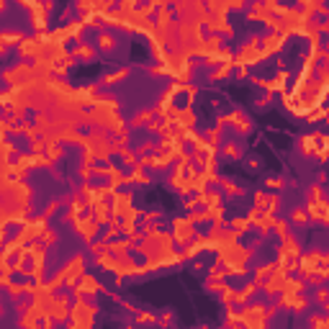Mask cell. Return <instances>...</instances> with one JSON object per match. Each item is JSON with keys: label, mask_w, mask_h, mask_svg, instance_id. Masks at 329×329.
<instances>
[{"label": "cell", "mask_w": 329, "mask_h": 329, "mask_svg": "<svg viewBox=\"0 0 329 329\" xmlns=\"http://www.w3.org/2000/svg\"><path fill=\"white\" fill-rule=\"evenodd\" d=\"M85 273V257L83 255H75V257H70L67 260V265L62 268V270H57L54 273V278L49 280V286L57 291L62 286V283H67V286H75L77 283V278H80Z\"/></svg>", "instance_id": "6da1fadb"}, {"label": "cell", "mask_w": 329, "mask_h": 329, "mask_svg": "<svg viewBox=\"0 0 329 329\" xmlns=\"http://www.w3.org/2000/svg\"><path fill=\"white\" fill-rule=\"evenodd\" d=\"M95 314L98 309L93 303H88L83 296H77V301L70 306V327H93L95 324Z\"/></svg>", "instance_id": "7a4b0ae2"}, {"label": "cell", "mask_w": 329, "mask_h": 329, "mask_svg": "<svg viewBox=\"0 0 329 329\" xmlns=\"http://www.w3.org/2000/svg\"><path fill=\"white\" fill-rule=\"evenodd\" d=\"M263 60H265V57H263V52H260V39L252 36V39H249L244 47L239 49V54H237L232 62L239 64V67H247V64H260Z\"/></svg>", "instance_id": "3957f363"}, {"label": "cell", "mask_w": 329, "mask_h": 329, "mask_svg": "<svg viewBox=\"0 0 329 329\" xmlns=\"http://www.w3.org/2000/svg\"><path fill=\"white\" fill-rule=\"evenodd\" d=\"M75 232L83 237V242H93L95 237H98V232H100V224L93 219V213H88V216H77L75 219Z\"/></svg>", "instance_id": "277c9868"}, {"label": "cell", "mask_w": 329, "mask_h": 329, "mask_svg": "<svg viewBox=\"0 0 329 329\" xmlns=\"http://www.w3.org/2000/svg\"><path fill=\"white\" fill-rule=\"evenodd\" d=\"M193 224L190 219H183V216H178V219H173V239H175V244H188L193 237H196V229H193Z\"/></svg>", "instance_id": "5b68a950"}, {"label": "cell", "mask_w": 329, "mask_h": 329, "mask_svg": "<svg viewBox=\"0 0 329 329\" xmlns=\"http://www.w3.org/2000/svg\"><path fill=\"white\" fill-rule=\"evenodd\" d=\"M72 293H75V299H77V296H83V299L95 296V293H100V283H98V278H95V275L83 273L80 278H77V283L72 286Z\"/></svg>", "instance_id": "8992f818"}, {"label": "cell", "mask_w": 329, "mask_h": 329, "mask_svg": "<svg viewBox=\"0 0 329 329\" xmlns=\"http://www.w3.org/2000/svg\"><path fill=\"white\" fill-rule=\"evenodd\" d=\"M268 322V309L265 306H247L242 309V316H239V324H247V327H263Z\"/></svg>", "instance_id": "52a82bcc"}, {"label": "cell", "mask_w": 329, "mask_h": 329, "mask_svg": "<svg viewBox=\"0 0 329 329\" xmlns=\"http://www.w3.org/2000/svg\"><path fill=\"white\" fill-rule=\"evenodd\" d=\"M278 309H291V311H296L301 314L306 309V299L301 296V293H293V291H283V296L278 301Z\"/></svg>", "instance_id": "ba28073f"}, {"label": "cell", "mask_w": 329, "mask_h": 329, "mask_svg": "<svg viewBox=\"0 0 329 329\" xmlns=\"http://www.w3.org/2000/svg\"><path fill=\"white\" fill-rule=\"evenodd\" d=\"M131 201H134V196L131 193H113V206H111V219H121L123 213H126L129 209H131Z\"/></svg>", "instance_id": "9c48e42d"}, {"label": "cell", "mask_w": 329, "mask_h": 329, "mask_svg": "<svg viewBox=\"0 0 329 329\" xmlns=\"http://www.w3.org/2000/svg\"><path fill=\"white\" fill-rule=\"evenodd\" d=\"M283 44H286V36L278 31L268 33V36L263 39V47H260V52H263V57H270V54H278L283 49Z\"/></svg>", "instance_id": "30bf717a"}, {"label": "cell", "mask_w": 329, "mask_h": 329, "mask_svg": "<svg viewBox=\"0 0 329 329\" xmlns=\"http://www.w3.org/2000/svg\"><path fill=\"white\" fill-rule=\"evenodd\" d=\"M303 209H306V213H309V219L319 221V224H327V221H329V213H327V201H324V198H319V201H309Z\"/></svg>", "instance_id": "8fae6325"}, {"label": "cell", "mask_w": 329, "mask_h": 329, "mask_svg": "<svg viewBox=\"0 0 329 329\" xmlns=\"http://www.w3.org/2000/svg\"><path fill=\"white\" fill-rule=\"evenodd\" d=\"M286 80H288V70H280L275 80H263V77H255L252 83H255L257 88H265L268 93H278V90H283V85H286Z\"/></svg>", "instance_id": "7c38bea8"}, {"label": "cell", "mask_w": 329, "mask_h": 329, "mask_svg": "<svg viewBox=\"0 0 329 329\" xmlns=\"http://www.w3.org/2000/svg\"><path fill=\"white\" fill-rule=\"evenodd\" d=\"M90 213H93V219L98 221V224H106V221H111V209L106 206L103 201H95V203H90Z\"/></svg>", "instance_id": "4fadbf2b"}, {"label": "cell", "mask_w": 329, "mask_h": 329, "mask_svg": "<svg viewBox=\"0 0 329 329\" xmlns=\"http://www.w3.org/2000/svg\"><path fill=\"white\" fill-rule=\"evenodd\" d=\"M226 116H229V123H234L239 131H252V121H249L244 111H234V113H226Z\"/></svg>", "instance_id": "5bb4252c"}, {"label": "cell", "mask_w": 329, "mask_h": 329, "mask_svg": "<svg viewBox=\"0 0 329 329\" xmlns=\"http://www.w3.org/2000/svg\"><path fill=\"white\" fill-rule=\"evenodd\" d=\"M98 49L100 52H113V49H116V39H113V33H108V31L98 33Z\"/></svg>", "instance_id": "9a60e30c"}, {"label": "cell", "mask_w": 329, "mask_h": 329, "mask_svg": "<svg viewBox=\"0 0 329 329\" xmlns=\"http://www.w3.org/2000/svg\"><path fill=\"white\" fill-rule=\"evenodd\" d=\"M72 57H75V60H93V57H95V47H90V44H77Z\"/></svg>", "instance_id": "2e32d148"}, {"label": "cell", "mask_w": 329, "mask_h": 329, "mask_svg": "<svg viewBox=\"0 0 329 329\" xmlns=\"http://www.w3.org/2000/svg\"><path fill=\"white\" fill-rule=\"evenodd\" d=\"M273 221H275V213L263 211V216H260L255 224L260 226V232H263V234H270V232H273Z\"/></svg>", "instance_id": "e0dca14e"}, {"label": "cell", "mask_w": 329, "mask_h": 329, "mask_svg": "<svg viewBox=\"0 0 329 329\" xmlns=\"http://www.w3.org/2000/svg\"><path fill=\"white\" fill-rule=\"evenodd\" d=\"M232 70H234V62H232V60L221 62V67L211 75V83H219V80H224V77H229V75H232Z\"/></svg>", "instance_id": "ac0fdd59"}, {"label": "cell", "mask_w": 329, "mask_h": 329, "mask_svg": "<svg viewBox=\"0 0 329 329\" xmlns=\"http://www.w3.org/2000/svg\"><path fill=\"white\" fill-rule=\"evenodd\" d=\"M170 24H173V10L165 8V5H160V13H157L154 26H157V29H165V26H170Z\"/></svg>", "instance_id": "d6986e66"}, {"label": "cell", "mask_w": 329, "mask_h": 329, "mask_svg": "<svg viewBox=\"0 0 329 329\" xmlns=\"http://www.w3.org/2000/svg\"><path fill=\"white\" fill-rule=\"evenodd\" d=\"M0 41H3L5 47H10V44H21L24 41V33L21 31H3L0 33Z\"/></svg>", "instance_id": "ffe728a7"}, {"label": "cell", "mask_w": 329, "mask_h": 329, "mask_svg": "<svg viewBox=\"0 0 329 329\" xmlns=\"http://www.w3.org/2000/svg\"><path fill=\"white\" fill-rule=\"evenodd\" d=\"M219 185L224 193H229V196H242V188L234 183V180H226V178H219Z\"/></svg>", "instance_id": "44dd1931"}, {"label": "cell", "mask_w": 329, "mask_h": 329, "mask_svg": "<svg viewBox=\"0 0 329 329\" xmlns=\"http://www.w3.org/2000/svg\"><path fill=\"white\" fill-rule=\"evenodd\" d=\"M249 219H244V216H237V219H232V224H229V229L232 232H237V234H244L247 229H249Z\"/></svg>", "instance_id": "7402d4cb"}, {"label": "cell", "mask_w": 329, "mask_h": 329, "mask_svg": "<svg viewBox=\"0 0 329 329\" xmlns=\"http://www.w3.org/2000/svg\"><path fill=\"white\" fill-rule=\"evenodd\" d=\"M123 77H129V70H126V67H123V70H116V72H111V75H106L103 80H100V85H113V83L123 80Z\"/></svg>", "instance_id": "603a6c76"}, {"label": "cell", "mask_w": 329, "mask_h": 329, "mask_svg": "<svg viewBox=\"0 0 329 329\" xmlns=\"http://www.w3.org/2000/svg\"><path fill=\"white\" fill-rule=\"evenodd\" d=\"M303 286H306V280H303V278H291V275H286V291L303 293Z\"/></svg>", "instance_id": "cb8c5ba5"}, {"label": "cell", "mask_w": 329, "mask_h": 329, "mask_svg": "<svg viewBox=\"0 0 329 329\" xmlns=\"http://www.w3.org/2000/svg\"><path fill=\"white\" fill-rule=\"evenodd\" d=\"M152 116H154L152 111H142V113H137V116L131 119V126H144V123L152 121Z\"/></svg>", "instance_id": "d4e9b609"}, {"label": "cell", "mask_w": 329, "mask_h": 329, "mask_svg": "<svg viewBox=\"0 0 329 329\" xmlns=\"http://www.w3.org/2000/svg\"><path fill=\"white\" fill-rule=\"evenodd\" d=\"M278 203H280V196H278V193H270V196H265V211H268V213H275V211H278Z\"/></svg>", "instance_id": "484cf974"}, {"label": "cell", "mask_w": 329, "mask_h": 329, "mask_svg": "<svg viewBox=\"0 0 329 329\" xmlns=\"http://www.w3.org/2000/svg\"><path fill=\"white\" fill-rule=\"evenodd\" d=\"M273 270H275V263H268V265H263V268H257V273H255V280L257 283H263L270 273H273Z\"/></svg>", "instance_id": "4316f807"}, {"label": "cell", "mask_w": 329, "mask_h": 329, "mask_svg": "<svg viewBox=\"0 0 329 329\" xmlns=\"http://www.w3.org/2000/svg\"><path fill=\"white\" fill-rule=\"evenodd\" d=\"M291 221L293 224H306V221H309V213H306V209H296V211H293L291 213Z\"/></svg>", "instance_id": "83f0119b"}, {"label": "cell", "mask_w": 329, "mask_h": 329, "mask_svg": "<svg viewBox=\"0 0 329 329\" xmlns=\"http://www.w3.org/2000/svg\"><path fill=\"white\" fill-rule=\"evenodd\" d=\"M273 229H275L278 237L288 234V221H286V219H275V221H273Z\"/></svg>", "instance_id": "f1b7e54d"}, {"label": "cell", "mask_w": 329, "mask_h": 329, "mask_svg": "<svg viewBox=\"0 0 329 329\" xmlns=\"http://www.w3.org/2000/svg\"><path fill=\"white\" fill-rule=\"evenodd\" d=\"M221 152H224V157H229V160H237V157L242 154V152H239V147H234V144H226Z\"/></svg>", "instance_id": "f546056e"}, {"label": "cell", "mask_w": 329, "mask_h": 329, "mask_svg": "<svg viewBox=\"0 0 329 329\" xmlns=\"http://www.w3.org/2000/svg\"><path fill=\"white\" fill-rule=\"evenodd\" d=\"M41 242H44V244H54V242H57V234L49 229V226L41 232Z\"/></svg>", "instance_id": "4dcf8cb0"}, {"label": "cell", "mask_w": 329, "mask_h": 329, "mask_svg": "<svg viewBox=\"0 0 329 329\" xmlns=\"http://www.w3.org/2000/svg\"><path fill=\"white\" fill-rule=\"evenodd\" d=\"M265 185H268L270 190H280V188H283V180H280V178H268Z\"/></svg>", "instance_id": "1f68e13d"}, {"label": "cell", "mask_w": 329, "mask_h": 329, "mask_svg": "<svg viewBox=\"0 0 329 329\" xmlns=\"http://www.w3.org/2000/svg\"><path fill=\"white\" fill-rule=\"evenodd\" d=\"M265 196H268L265 190H257V193H255V206L263 209V211H265Z\"/></svg>", "instance_id": "d6a6232c"}, {"label": "cell", "mask_w": 329, "mask_h": 329, "mask_svg": "<svg viewBox=\"0 0 329 329\" xmlns=\"http://www.w3.org/2000/svg\"><path fill=\"white\" fill-rule=\"evenodd\" d=\"M77 173H80V178H83V180H88L90 175H93V165L83 162V165H80V170H77Z\"/></svg>", "instance_id": "836d02e7"}, {"label": "cell", "mask_w": 329, "mask_h": 329, "mask_svg": "<svg viewBox=\"0 0 329 329\" xmlns=\"http://www.w3.org/2000/svg\"><path fill=\"white\" fill-rule=\"evenodd\" d=\"M57 209H60V201H49V206L47 209H44V216H54V213H57Z\"/></svg>", "instance_id": "e575fe53"}, {"label": "cell", "mask_w": 329, "mask_h": 329, "mask_svg": "<svg viewBox=\"0 0 329 329\" xmlns=\"http://www.w3.org/2000/svg\"><path fill=\"white\" fill-rule=\"evenodd\" d=\"M319 198H324V190H322V185H314L311 188V201H319Z\"/></svg>", "instance_id": "d590c367"}, {"label": "cell", "mask_w": 329, "mask_h": 329, "mask_svg": "<svg viewBox=\"0 0 329 329\" xmlns=\"http://www.w3.org/2000/svg\"><path fill=\"white\" fill-rule=\"evenodd\" d=\"M311 324H314V327H319V329H324V327H329V319H322V316H316V319H311Z\"/></svg>", "instance_id": "8d00e7d4"}, {"label": "cell", "mask_w": 329, "mask_h": 329, "mask_svg": "<svg viewBox=\"0 0 329 329\" xmlns=\"http://www.w3.org/2000/svg\"><path fill=\"white\" fill-rule=\"evenodd\" d=\"M316 301H319V303H327V288H319V291H316Z\"/></svg>", "instance_id": "74e56055"}, {"label": "cell", "mask_w": 329, "mask_h": 329, "mask_svg": "<svg viewBox=\"0 0 329 329\" xmlns=\"http://www.w3.org/2000/svg\"><path fill=\"white\" fill-rule=\"evenodd\" d=\"M144 213V211H142ZM157 216H160V211H150V213H144V221H154Z\"/></svg>", "instance_id": "f35d334b"}, {"label": "cell", "mask_w": 329, "mask_h": 329, "mask_svg": "<svg viewBox=\"0 0 329 329\" xmlns=\"http://www.w3.org/2000/svg\"><path fill=\"white\" fill-rule=\"evenodd\" d=\"M139 322H154V314H139Z\"/></svg>", "instance_id": "ab89813d"}, {"label": "cell", "mask_w": 329, "mask_h": 329, "mask_svg": "<svg viewBox=\"0 0 329 329\" xmlns=\"http://www.w3.org/2000/svg\"><path fill=\"white\" fill-rule=\"evenodd\" d=\"M5 49H8V47H5V44H3V41H0V57H3V54H5Z\"/></svg>", "instance_id": "60d3db41"}]
</instances>
